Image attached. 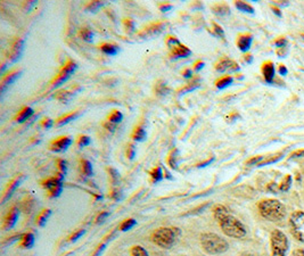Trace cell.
<instances>
[{
  "label": "cell",
  "mask_w": 304,
  "mask_h": 256,
  "mask_svg": "<svg viewBox=\"0 0 304 256\" xmlns=\"http://www.w3.org/2000/svg\"><path fill=\"white\" fill-rule=\"evenodd\" d=\"M213 215L226 236L232 237V238H243L246 236V228L243 223L230 214L225 206L217 205L213 208Z\"/></svg>",
  "instance_id": "cell-1"
},
{
  "label": "cell",
  "mask_w": 304,
  "mask_h": 256,
  "mask_svg": "<svg viewBox=\"0 0 304 256\" xmlns=\"http://www.w3.org/2000/svg\"><path fill=\"white\" fill-rule=\"evenodd\" d=\"M258 208L261 217L271 222H280L286 217V207L278 199H263Z\"/></svg>",
  "instance_id": "cell-2"
},
{
  "label": "cell",
  "mask_w": 304,
  "mask_h": 256,
  "mask_svg": "<svg viewBox=\"0 0 304 256\" xmlns=\"http://www.w3.org/2000/svg\"><path fill=\"white\" fill-rule=\"evenodd\" d=\"M201 246L205 253L210 255H219L226 253L229 250V244L225 238L220 237L215 233L206 232L201 235Z\"/></svg>",
  "instance_id": "cell-3"
},
{
  "label": "cell",
  "mask_w": 304,
  "mask_h": 256,
  "mask_svg": "<svg viewBox=\"0 0 304 256\" xmlns=\"http://www.w3.org/2000/svg\"><path fill=\"white\" fill-rule=\"evenodd\" d=\"M178 236L177 228H159L153 232L152 241L162 248H170L175 244Z\"/></svg>",
  "instance_id": "cell-4"
},
{
  "label": "cell",
  "mask_w": 304,
  "mask_h": 256,
  "mask_svg": "<svg viewBox=\"0 0 304 256\" xmlns=\"http://www.w3.org/2000/svg\"><path fill=\"white\" fill-rule=\"evenodd\" d=\"M271 256H285L288 251V238L280 230L274 229L270 233Z\"/></svg>",
  "instance_id": "cell-5"
},
{
  "label": "cell",
  "mask_w": 304,
  "mask_h": 256,
  "mask_svg": "<svg viewBox=\"0 0 304 256\" xmlns=\"http://www.w3.org/2000/svg\"><path fill=\"white\" fill-rule=\"evenodd\" d=\"M289 228L292 235L301 243H304V212L295 211L289 217Z\"/></svg>",
  "instance_id": "cell-6"
},
{
  "label": "cell",
  "mask_w": 304,
  "mask_h": 256,
  "mask_svg": "<svg viewBox=\"0 0 304 256\" xmlns=\"http://www.w3.org/2000/svg\"><path fill=\"white\" fill-rule=\"evenodd\" d=\"M76 68H78V65H76L75 62H73L72 60L68 61L67 64L64 65L63 68H62L60 73H58V75L55 78L53 83H51V88H56L58 86H61L62 83L67 82L69 79V76L75 72Z\"/></svg>",
  "instance_id": "cell-7"
},
{
  "label": "cell",
  "mask_w": 304,
  "mask_h": 256,
  "mask_svg": "<svg viewBox=\"0 0 304 256\" xmlns=\"http://www.w3.org/2000/svg\"><path fill=\"white\" fill-rule=\"evenodd\" d=\"M62 182H63V179H61L58 177L49 178L43 182L42 186L46 189H48L49 196L51 197V198H55V197H58L61 195L62 189H63V184H62Z\"/></svg>",
  "instance_id": "cell-8"
},
{
  "label": "cell",
  "mask_w": 304,
  "mask_h": 256,
  "mask_svg": "<svg viewBox=\"0 0 304 256\" xmlns=\"http://www.w3.org/2000/svg\"><path fill=\"white\" fill-rule=\"evenodd\" d=\"M215 69L218 72H237L239 71V65H238L235 61L230 60V58H223L215 65Z\"/></svg>",
  "instance_id": "cell-9"
},
{
  "label": "cell",
  "mask_w": 304,
  "mask_h": 256,
  "mask_svg": "<svg viewBox=\"0 0 304 256\" xmlns=\"http://www.w3.org/2000/svg\"><path fill=\"white\" fill-rule=\"evenodd\" d=\"M72 142H73L72 138L62 137L60 139H57V140H55L53 144L50 145V151L55 152V153L65 152L69 147V146L72 145Z\"/></svg>",
  "instance_id": "cell-10"
},
{
  "label": "cell",
  "mask_w": 304,
  "mask_h": 256,
  "mask_svg": "<svg viewBox=\"0 0 304 256\" xmlns=\"http://www.w3.org/2000/svg\"><path fill=\"white\" fill-rule=\"evenodd\" d=\"M24 50V40L18 38L15 40V42L13 43L12 49H10V55H9V60L10 62H17L23 55Z\"/></svg>",
  "instance_id": "cell-11"
},
{
  "label": "cell",
  "mask_w": 304,
  "mask_h": 256,
  "mask_svg": "<svg viewBox=\"0 0 304 256\" xmlns=\"http://www.w3.org/2000/svg\"><path fill=\"white\" fill-rule=\"evenodd\" d=\"M171 48V56L173 58H185L192 55V50L188 47L181 45L180 42H177Z\"/></svg>",
  "instance_id": "cell-12"
},
{
  "label": "cell",
  "mask_w": 304,
  "mask_h": 256,
  "mask_svg": "<svg viewBox=\"0 0 304 256\" xmlns=\"http://www.w3.org/2000/svg\"><path fill=\"white\" fill-rule=\"evenodd\" d=\"M163 29L164 23H154L149 25V27L145 28L144 30L139 33V36H144V38H146V36H154L159 34L160 32H162Z\"/></svg>",
  "instance_id": "cell-13"
},
{
  "label": "cell",
  "mask_w": 304,
  "mask_h": 256,
  "mask_svg": "<svg viewBox=\"0 0 304 256\" xmlns=\"http://www.w3.org/2000/svg\"><path fill=\"white\" fill-rule=\"evenodd\" d=\"M22 74V71L20 69V71H15V72H12L9 73V74H7L5 78L2 79L1 81V86H0V90H1V93L3 94L6 91L7 88H8L9 86H12L14 82L16 81V80L20 78Z\"/></svg>",
  "instance_id": "cell-14"
},
{
  "label": "cell",
  "mask_w": 304,
  "mask_h": 256,
  "mask_svg": "<svg viewBox=\"0 0 304 256\" xmlns=\"http://www.w3.org/2000/svg\"><path fill=\"white\" fill-rule=\"evenodd\" d=\"M262 74L265 76V80L268 83H272L274 79V74H276V69H274V65L272 62H266L262 66Z\"/></svg>",
  "instance_id": "cell-15"
},
{
  "label": "cell",
  "mask_w": 304,
  "mask_h": 256,
  "mask_svg": "<svg viewBox=\"0 0 304 256\" xmlns=\"http://www.w3.org/2000/svg\"><path fill=\"white\" fill-rule=\"evenodd\" d=\"M80 90V87L78 86L75 88H72V89H67V90H61L58 91V93L55 95V98L56 99H58L62 102H68L72 99V97L74 96V95L78 93V91Z\"/></svg>",
  "instance_id": "cell-16"
},
{
  "label": "cell",
  "mask_w": 304,
  "mask_h": 256,
  "mask_svg": "<svg viewBox=\"0 0 304 256\" xmlns=\"http://www.w3.org/2000/svg\"><path fill=\"white\" fill-rule=\"evenodd\" d=\"M18 219V210L16 207H13L12 210L9 211V213L7 214V217L5 218V221H3V229L8 230L12 229L14 225L16 224Z\"/></svg>",
  "instance_id": "cell-17"
},
{
  "label": "cell",
  "mask_w": 304,
  "mask_h": 256,
  "mask_svg": "<svg viewBox=\"0 0 304 256\" xmlns=\"http://www.w3.org/2000/svg\"><path fill=\"white\" fill-rule=\"evenodd\" d=\"M252 41H253V36L251 34H241L237 39V47L240 51H247L251 48Z\"/></svg>",
  "instance_id": "cell-18"
},
{
  "label": "cell",
  "mask_w": 304,
  "mask_h": 256,
  "mask_svg": "<svg viewBox=\"0 0 304 256\" xmlns=\"http://www.w3.org/2000/svg\"><path fill=\"white\" fill-rule=\"evenodd\" d=\"M23 179H24L23 177H20V178H16L15 180H13L12 182H10L8 188H7V190H6L5 195H3V197H2V203H5L6 200L13 195V192H15L16 188L21 185V182H22V180H23Z\"/></svg>",
  "instance_id": "cell-19"
},
{
  "label": "cell",
  "mask_w": 304,
  "mask_h": 256,
  "mask_svg": "<svg viewBox=\"0 0 304 256\" xmlns=\"http://www.w3.org/2000/svg\"><path fill=\"white\" fill-rule=\"evenodd\" d=\"M34 114V111L31 107H28V106H25L21 109V112L18 113V115L16 116V121L18 123H23L25 121L29 120L31 118L32 115Z\"/></svg>",
  "instance_id": "cell-20"
},
{
  "label": "cell",
  "mask_w": 304,
  "mask_h": 256,
  "mask_svg": "<svg viewBox=\"0 0 304 256\" xmlns=\"http://www.w3.org/2000/svg\"><path fill=\"white\" fill-rule=\"evenodd\" d=\"M34 240L35 238H34V233H31V232L24 233V235H22V238H21V246L24 248L34 247Z\"/></svg>",
  "instance_id": "cell-21"
},
{
  "label": "cell",
  "mask_w": 304,
  "mask_h": 256,
  "mask_svg": "<svg viewBox=\"0 0 304 256\" xmlns=\"http://www.w3.org/2000/svg\"><path fill=\"white\" fill-rule=\"evenodd\" d=\"M101 49L104 54L108 55V56H115L119 53V47L112 43H102L101 46Z\"/></svg>",
  "instance_id": "cell-22"
},
{
  "label": "cell",
  "mask_w": 304,
  "mask_h": 256,
  "mask_svg": "<svg viewBox=\"0 0 304 256\" xmlns=\"http://www.w3.org/2000/svg\"><path fill=\"white\" fill-rule=\"evenodd\" d=\"M212 9H213V13L217 14L219 16L229 15L230 13V8L226 5V3H217V5L213 6V8Z\"/></svg>",
  "instance_id": "cell-23"
},
{
  "label": "cell",
  "mask_w": 304,
  "mask_h": 256,
  "mask_svg": "<svg viewBox=\"0 0 304 256\" xmlns=\"http://www.w3.org/2000/svg\"><path fill=\"white\" fill-rule=\"evenodd\" d=\"M233 81H234V79L232 78V76L226 75V76H223V78L219 79L218 81L215 82V86H217L218 89L222 90V89H226L227 87H229L230 85H232Z\"/></svg>",
  "instance_id": "cell-24"
},
{
  "label": "cell",
  "mask_w": 304,
  "mask_h": 256,
  "mask_svg": "<svg viewBox=\"0 0 304 256\" xmlns=\"http://www.w3.org/2000/svg\"><path fill=\"white\" fill-rule=\"evenodd\" d=\"M80 116V113H71V114H68V115H65V116H63V118H61V119H58V121H57V124L60 127H62V126H65V124H68V123H69L71 122V121H73V120H75L76 118H79Z\"/></svg>",
  "instance_id": "cell-25"
},
{
  "label": "cell",
  "mask_w": 304,
  "mask_h": 256,
  "mask_svg": "<svg viewBox=\"0 0 304 256\" xmlns=\"http://www.w3.org/2000/svg\"><path fill=\"white\" fill-rule=\"evenodd\" d=\"M133 138L135 141H144L146 139V131L142 127H137L133 133Z\"/></svg>",
  "instance_id": "cell-26"
},
{
  "label": "cell",
  "mask_w": 304,
  "mask_h": 256,
  "mask_svg": "<svg viewBox=\"0 0 304 256\" xmlns=\"http://www.w3.org/2000/svg\"><path fill=\"white\" fill-rule=\"evenodd\" d=\"M50 215H51V210H43L41 213L39 214L38 219H36V223H38V225L39 226L45 225Z\"/></svg>",
  "instance_id": "cell-27"
},
{
  "label": "cell",
  "mask_w": 304,
  "mask_h": 256,
  "mask_svg": "<svg viewBox=\"0 0 304 256\" xmlns=\"http://www.w3.org/2000/svg\"><path fill=\"white\" fill-rule=\"evenodd\" d=\"M201 86V80L199 78L196 79H193L192 82H189L188 85H187V87H185L184 89L180 90V94H186V93H189V91H193L197 89Z\"/></svg>",
  "instance_id": "cell-28"
},
{
  "label": "cell",
  "mask_w": 304,
  "mask_h": 256,
  "mask_svg": "<svg viewBox=\"0 0 304 256\" xmlns=\"http://www.w3.org/2000/svg\"><path fill=\"white\" fill-rule=\"evenodd\" d=\"M235 6L237 7L238 9L241 10V12H244V13H250V14L254 13L253 7H252L250 3L245 2V1H236Z\"/></svg>",
  "instance_id": "cell-29"
},
{
  "label": "cell",
  "mask_w": 304,
  "mask_h": 256,
  "mask_svg": "<svg viewBox=\"0 0 304 256\" xmlns=\"http://www.w3.org/2000/svg\"><path fill=\"white\" fill-rule=\"evenodd\" d=\"M131 256H149L148 252L145 250L144 247L140 246V245H135L130 251Z\"/></svg>",
  "instance_id": "cell-30"
},
{
  "label": "cell",
  "mask_w": 304,
  "mask_h": 256,
  "mask_svg": "<svg viewBox=\"0 0 304 256\" xmlns=\"http://www.w3.org/2000/svg\"><path fill=\"white\" fill-rule=\"evenodd\" d=\"M81 170L82 173L86 175V177H91L93 175V165H91V163L89 160H82L81 163Z\"/></svg>",
  "instance_id": "cell-31"
},
{
  "label": "cell",
  "mask_w": 304,
  "mask_h": 256,
  "mask_svg": "<svg viewBox=\"0 0 304 256\" xmlns=\"http://www.w3.org/2000/svg\"><path fill=\"white\" fill-rule=\"evenodd\" d=\"M80 36H81V39L85 40L86 42H93V40H94L93 31L89 30L88 28L82 29V30L80 31Z\"/></svg>",
  "instance_id": "cell-32"
},
{
  "label": "cell",
  "mask_w": 304,
  "mask_h": 256,
  "mask_svg": "<svg viewBox=\"0 0 304 256\" xmlns=\"http://www.w3.org/2000/svg\"><path fill=\"white\" fill-rule=\"evenodd\" d=\"M291 185H292V177L291 175H286L283 179V181H281V184L279 185V187H278V189L280 190V192H288L289 188H291Z\"/></svg>",
  "instance_id": "cell-33"
},
{
  "label": "cell",
  "mask_w": 304,
  "mask_h": 256,
  "mask_svg": "<svg viewBox=\"0 0 304 256\" xmlns=\"http://www.w3.org/2000/svg\"><path fill=\"white\" fill-rule=\"evenodd\" d=\"M123 120V114L120 111H114L111 113V115L108 116V122H111L113 124H118L121 121Z\"/></svg>",
  "instance_id": "cell-34"
},
{
  "label": "cell",
  "mask_w": 304,
  "mask_h": 256,
  "mask_svg": "<svg viewBox=\"0 0 304 256\" xmlns=\"http://www.w3.org/2000/svg\"><path fill=\"white\" fill-rule=\"evenodd\" d=\"M151 177L153 179L154 182H160L163 180V172L161 166H157L151 172Z\"/></svg>",
  "instance_id": "cell-35"
},
{
  "label": "cell",
  "mask_w": 304,
  "mask_h": 256,
  "mask_svg": "<svg viewBox=\"0 0 304 256\" xmlns=\"http://www.w3.org/2000/svg\"><path fill=\"white\" fill-rule=\"evenodd\" d=\"M178 160H179V152L177 149H174L169 157V164L172 169H177L178 167Z\"/></svg>",
  "instance_id": "cell-36"
},
{
  "label": "cell",
  "mask_w": 304,
  "mask_h": 256,
  "mask_svg": "<svg viewBox=\"0 0 304 256\" xmlns=\"http://www.w3.org/2000/svg\"><path fill=\"white\" fill-rule=\"evenodd\" d=\"M135 224H137V221H135V219H128V220H126L121 224L120 229L121 231H128V230L133 229Z\"/></svg>",
  "instance_id": "cell-37"
},
{
  "label": "cell",
  "mask_w": 304,
  "mask_h": 256,
  "mask_svg": "<svg viewBox=\"0 0 304 256\" xmlns=\"http://www.w3.org/2000/svg\"><path fill=\"white\" fill-rule=\"evenodd\" d=\"M104 1H98V0H96V1H91L89 5L87 6V10L88 12H93V13H96L98 9L101 8V7L104 5Z\"/></svg>",
  "instance_id": "cell-38"
},
{
  "label": "cell",
  "mask_w": 304,
  "mask_h": 256,
  "mask_svg": "<svg viewBox=\"0 0 304 256\" xmlns=\"http://www.w3.org/2000/svg\"><path fill=\"white\" fill-rule=\"evenodd\" d=\"M168 88L164 82H159L156 85V94L160 95V96H163V95L168 94Z\"/></svg>",
  "instance_id": "cell-39"
},
{
  "label": "cell",
  "mask_w": 304,
  "mask_h": 256,
  "mask_svg": "<svg viewBox=\"0 0 304 256\" xmlns=\"http://www.w3.org/2000/svg\"><path fill=\"white\" fill-rule=\"evenodd\" d=\"M91 142V139L89 136H81L79 139V146L80 147H86V146H89Z\"/></svg>",
  "instance_id": "cell-40"
},
{
  "label": "cell",
  "mask_w": 304,
  "mask_h": 256,
  "mask_svg": "<svg viewBox=\"0 0 304 256\" xmlns=\"http://www.w3.org/2000/svg\"><path fill=\"white\" fill-rule=\"evenodd\" d=\"M123 24L127 30H129L130 32H133L135 30V22L131 20V18H124Z\"/></svg>",
  "instance_id": "cell-41"
},
{
  "label": "cell",
  "mask_w": 304,
  "mask_h": 256,
  "mask_svg": "<svg viewBox=\"0 0 304 256\" xmlns=\"http://www.w3.org/2000/svg\"><path fill=\"white\" fill-rule=\"evenodd\" d=\"M58 167H60V172H58V173L65 175V173H67V169H68L67 162L63 160H58Z\"/></svg>",
  "instance_id": "cell-42"
},
{
  "label": "cell",
  "mask_w": 304,
  "mask_h": 256,
  "mask_svg": "<svg viewBox=\"0 0 304 256\" xmlns=\"http://www.w3.org/2000/svg\"><path fill=\"white\" fill-rule=\"evenodd\" d=\"M127 155L129 160H134V157L135 155V147L134 145H129V147H128V151H127Z\"/></svg>",
  "instance_id": "cell-43"
},
{
  "label": "cell",
  "mask_w": 304,
  "mask_h": 256,
  "mask_svg": "<svg viewBox=\"0 0 304 256\" xmlns=\"http://www.w3.org/2000/svg\"><path fill=\"white\" fill-rule=\"evenodd\" d=\"M85 230H79V231H76L74 235L71 236V238H69V241H76L79 238H81V237L85 235Z\"/></svg>",
  "instance_id": "cell-44"
},
{
  "label": "cell",
  "mask_w": 304,
  "mask_h": 256,
  "mask_svg": "<svg viewBox=\"0 0 304 256\" xmlns=\"http://www.w3.org/2000/svg\"><path fill=\"white\" fill-rule=\"evenodd\" d=\"M274 45H276L278 48H285V47H286V45H287V40L285 39V38H280V39H278L276 42H274Z\"/></svg>",
  "instance_id": "cell-45"
},
{
  "label": "cell",
  "mask_w": 304,
  "mask_h": 256,
  "mask_svg": "<svg viewBox=\"0 0 304 256\" xmlns=\"http://www.w3.org/2000/svg\"><path fill=\"white\" fill-rule=\"evenodd\" d=\"M213 28H214V32L217 33L219 36H221V38H225V32H223L222 28L218 25L217 23H213Z\"/></svg>",
  "instance_id": "cell-46"
},
{
  "label": "cell",
  "mask_w": 304,
  "mask_h": 256,
  "mask_svg": "<svg viewBox=\"0 0 304 256\" xmlns=\"http://www.w3.org/2000/svg\"><path fill=\"white\" fill-rule=\"evenodd\" d=\"M204 62L203 61H197L195 65H194V71L195 72H200L201 69H202L204 67Z\"/></svg>",
  "instance_id": "cell-47"
},
{
  "label": "cell",
  "mask_w": 304,
  "mask_h": 256,
  "mask_svg": "<svg viewBox=\"0 0 304 256\" xmlns=\"http://www.w3.org/2000/svg\"><path fill=\"white\" fill-rule=\"evenodd\" d=\"M42 127L43 128H46V129H50L51 127H53V124H54V122H53V120H50V119H46V120H43L42 121Z\"/></svg>",
  "instance_id": "cell-48"
},
{
  "label": "cell",
  "mask_w": 304,
  "mask_h": 256,
  "mask_svg": "<svg viewBox=\"0 0 304 256\" xmlns=\"http://www.w3.org/2000/svg\"><path fill=\"white\" fill-rule=\"evenodd\" d=\"M108 215H109L108 212H101V214L98 215V217H97V220H96V222H97V223H101V222H102V221L105 220L106 218L108 217Z\"/></svg>",
  "instance_id": "cell-49"
},
{
  "label": "cell",
  "mask_w": 304,
  "mask_h": 256,
  "mask_svg": "<svg viewBox=\"0 0 304 256\" xmlns=\"http://www.w3.org/2000/svg\"><path fill=\"white\" fill-rule=\"evenodd\" d=\"M182 76H184V78H186V79L193 78V71H192V69H190V68L185 69L184 73H182Z\"/></svg>",
  "instance_id": "cell-50"
},
{
  "label": "cell",
  "mask_w": 304,
  "mask_h": 256,
  "mask_svg": "<svg viewBox=\"0 0 304 256\" xmlns=\"http://www.w3.org/2000/svg\"><path fill=\"white\" fill-rule=\"evenodd\" d=\"M278 72H279L280 75H286L287 74V68H286V66H285V65H279Z\"/></svg>",
  "instance_id": "cell-51"
},
{
  "label": "cell",
  "mask_w": 304,
  "mask_h": 256,
  "mask_svg": "<svg viewBox=\"0 0 304 256\" xmlns=\"http://www.w3.org/2000/svg\"><path fill=\"white\" fill-rule=\"evenodd\" d=\"M172 8L171 3H166V5H162L160 7V9L162 10V12H168V10H170Z\"/></svg>",
  "instance_id": "cell-52"
},
{
  "label": "cell",
  "mask_w": 304,
  "mask_h": 256,
  "mask_svg": "<svg viewBox=\"0 0 304 256\" xmlns=\"http://www.w3.org/2000/svg\"><path fill=\"white\" fill-rule=\"evenodd\" d=\"M304 156V151H298L292 154L293 159H298V157H303Z\"/></svg>",
  "instance_id": "cell-53"
},
{
  "label": "cell",
  "mask_w": 304,
  "mask_h": 256,
  "mask_svg": "<svg viewBox=\"0 0 304 256\" xmlns=\"http://www.w3.org/2000/svg\"><path fill=\"white\" fill-rule=\"evenodd\" d=\"M293 256H304V251L301 248H298V250L293 252Z\"/></svg>",
  "instance_id": "cell-54"
},
{
  "label": "cell",
  "mask_w": 304,
  "mask_h": 256,
  "mask_svg": "<svg viewBox=\"0 0 304 256\" xmlns=\"http://www.w3.org/2000/svg\"><path fill=\"white\" fill-rule=\"evenodd\" d=\"M109 172H111V175H112V178H113V181H116V179H119V174H118V172H116L114 169H111L109 170Z\"/></svg>",
  "instance_id": "cell-55"
},
{
  "label": "cell",
  "mask_w": 304,
  "mask_h": 256,
  "mask_svg": "<svg viewBox=\"0 0 304 256\" xmlns=\"http://www.w3.org/2000/svg\"><path fill=\"white\" fill-rule=\"evenodd\" d=\"M105 127H106V128H107V130L114 131V129H115V127H116V124H113V123H111V122H108V123H106V124H105Z\"/></svg>",
  "instance_id": "cell-56"
},
{
  "label": "cell",
  "mask_w": 304,
  "mask_h": 256,
  "mask_svg": "<svg viewBox=\"0 0 304 256\" xmlns=\"http://www.w3.org/2000/svg\"><path fill=\"white\" fill-rule=\"evenodd\" d=\"M271 8H272V12L276 14V15H278L279 17H281V12L279 10V8H277V7H271Z\"/></svg>",
  "instance_id": "cell-57"
},
{
  "label": "cell",
  "mask_w": 304,
  "mask_h": 256,
  "mask_svg": "<svg viewBox=\"0 0 304 256\" xmlns=\"http://www.w3.org/2000/svg\"><path fill=\"white\" fill-rule=\"evenodd\" d=\"M212 160H213V159H212V160H206V162H204V163L199 164V166H200V167H201V166H205V165H206V164H210V163L212 162Z\"/></svg>",
  "instance_id": "cell-58"
},
{
  "label": "cell",
  "mask_w": 304,
  "mask_h": 256,
  "mask_svg": "<svg viewBox=\"0 0 304 256\" xmlns=\"http://www.w3.org/2000/svg\"><path fill=\"white\" fill-rule=\"evenodd\" d=\"M245 61L248 62V63H251V62H252V56H251V55H247V56L245 57Z\"/></svg>",
  "instance_id": "cell-59"
},
{
  "label": "cell",
  "mask_w": 304,
  "mask_h": 256,
  "mask_svg": "<svg viewBox=\"0 0 304 256\" xmlns=\"http://www.w3.org/2000/svg\"><path fill=\"white\" fill-rule=\"evenodd\" d=\"M240 256H252V255H248V254H243V255H240Z\"/></svg>",
  "instance_id": "cell-60"
}]
</instances>
